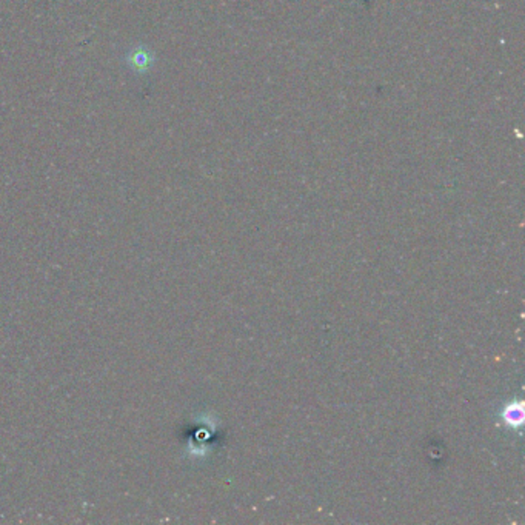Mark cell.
<instances>
[{
  "label": "cell",
  "instance_id": "obj_1",
  "mask_svg": "<svg viewBox=\"0 0 525 525\" xmlns=\"http://www.w3.org/2000/svg\"><path fill=\"white\" fill-rule=\"evenodd\" d=\"M131 63L133 65H136L137 68L141 67H148V54L147 53H134L133 58H131Z\"/></svg>",
  "mask_w": 525,
  "mask_h": 525
}]
</instances>
